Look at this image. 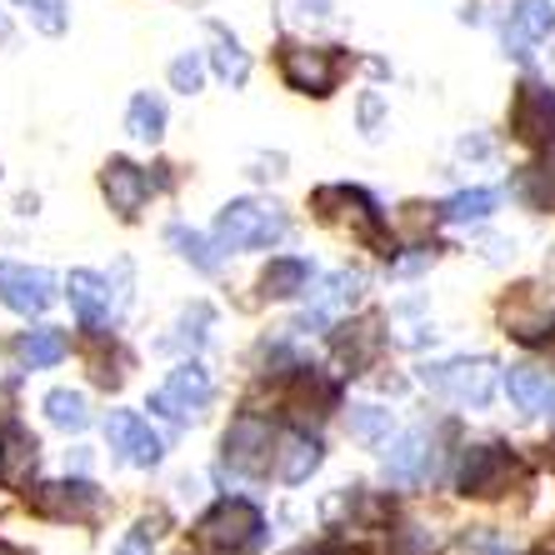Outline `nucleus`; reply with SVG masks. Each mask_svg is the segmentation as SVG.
Masks as SVG:
<instances>
[{
	"label": "nucleus",
	"mask_w": 555,
	"mask_h": 555,
	"mask_svg": "<svg viewBox=\"0 0 555 555\" xmlns=\"http://www.w3.org/2000/svg\"><path fill=\"white\" fill-rule=\"evenodd\" d=\"M310 206H315L321 220L346 225L356 241L375 246V256H390V250H396V241L380 231V210H375V201L365 191H356V185H321V191L310 195Z\"/></svg>",
	"instance_id": "1"
},
{
	"label": "nucleus",
	"mask_w": 555,
	"mask_h": 555,
	"mask_svg": "<svg viewBox=\"0 0 555 555\" xmlns=\"http://www.w3.org/2000/svg\"><path fill=\"white\" fill-rule=\"evenodd\" d=\"M291 220L275 201H231V206L216 216V241L225 250H260L285 241Z\"/></svg>",
	"instance_id": "2"
},
{
	"label": "nucleus",
	"mask_w": 555,
	"mask_h": 555,
	"mask_svg": "<svg viewBox=\"0 0 555 555\" xmlns=\"http://www.w3.org/2000/svg\"><path fill=\"white\" fill-rule=\"evenodd\" d=\"M195 535L220 555H250L266 541V516H260L250 501H216L206 516H201Z\"/></svg>",
	"instance_id": "3"
},
{
	"label": "nucleus",
	"mask_w": 555,
	"mask_h": 555,
	"mask_svg": "<svg viewBox=\"0 0 555 555\" xmlns=\"http://www.w3.org/2000/svg\"><path fill=\"white\" fill-rule=\"evenodd\" d=\"M275 65H281V76L291 91L300 95H331L340 80V51L336 46H296V40H285L281 55H275Z\"/></svg>",
	"instance_id": "4"
},
{
	"label": "nucleus",
	"mask_w": 555,
	"mask_h": 555,
	"mask_svg": "<svg viewBox=\"0 0 555 555\" xmlns=\"http://www.w3.org/2000/svg\"><path fill=\"white\" fill-rule=\"evenodd\" d=\"M210 396H216L210 375L195 361H185V365H176L166 386L151 396V411L166 415V421H176V426H191V421H201V415L210 411Z\"/></svg>",
	"instance_id": "5"
},
{
	"label": "nucleus",
	"mask_w": 555,
	"mask_h": 555,
	"mask_svg": "<svg viewBox=\"0 0 555 555\" xmlns=\"http://www.w3.org/2000/svg\"><path fill=\"white\" fill-rule=\"evenodd\" d=\"M421 380H426L430 390H440V396H451V401L461 405H486L495 396V365L486 361V356H461V361H440V365H426L421 371Z\"/></svg>",
	"instance_id": "6"
},
{
	"label": "nucleus",
	"mask_w": 555,
	"mask_h": 555,
	"mask_svg": "<svg viewBox=\"0 0 555 555\" xmlns=\"http://www.w3.org/2000/svg\"><path fill=\"white\" fill-rule=\"evenodd\" d=\"M501 321H505V331L516 340H526V346L545 340L555 331V291L551 285H516V291L501 300Z\"/></svg>",
	"instance_id": "7"
},
{
	"label": "nucleus",
	"mask_w": 555,
	"mask_h": 555,
	"mask_svg": "<svg viewBox=\"0 0 555 555\" xmlns=\"http://www.w3.org/2000/svg\"><path fill=\"white\" fill-rule=\"evenodd\" d=\"M30 511L46 520H95L101 516V491L91 480H51V486H30Z\"/></svg>",
	"instance_id": "8"
},
{
	"label": "nucleus",
	"mask_w": 555,
	"mask_h": 555,
	"mask_svg": "<svg viewBox=\"0 0 555 555\" xmlns=\"http://www.w3.org/2000/svg\"><path fill=\"white\" fill-rule=\"evenodd\" d=\"M105 440H111V451H116L120 461L141 465V470L160 465V455H166L160 436H155V430L145 426L135 411H111V415H105Z\"/></svg>",
	"instance_id": "9"
},
{
	"label": "nucleus",
	"mask_w": 555,
	"mask_h": 555,
	"mask_svg": "<svg viewBox=\"0 0 555 555\" xmlns=\"http://www.w3.org/2000/svg\"><path fill=\"white\" fill-rule=\"evenodd\" d=\"M511 130L526 145H545L555 135V91L541 80H526L511 101Z\"/></svg>",
	"instance_id": "10"
},
{
	"label": "nucleus",
	"mask_w": 555,
	"mask_h": 555,
	"mask_svg": "<svg viewBox=\"0 0 555 555\" xmlns=\"http://www.w3.org/2000/svg\"><path fill=\"white\" fill-rule=\"evenodd\" d=\"M516 476V461L501 446H470L461 455V470H455V486L465 495H501L505 480Z\"/></svg>",
	"instance_id": "11"
},
{
	"label": "nucleus",
	"mask_w": 555,
	"mask_h": 555,
	"mask_svg": "<svg viewBox=\"0 0 555 555\" xmlns=\"http://www.w3.org/2000/svg\"><path fill=\"white\" fill-rule=\"evenodd\" d=\"M55 300V275L40 266H0V306L15 315H40Z\"/></svg>",
	"instance_id": "12"
},
{
	"label": "nucleus",
	"mask_w": 555,
	"mask_h": 555,
	"mask_svg": "<svg viewBox=\"0 0 555 555\" xmlns=\"http://www.w3.org/2000/svg\"><path fill=\"white\" fill-rule=\"evenodd\" d=\"M271 446H275V430L256 415H241L231 430H225V465L235 470H246V476H260V470H271Z\"/></svg>",
	"instance_id": "13"
},
{
	"label": "nucleus",
	"mask_w": 555,
	"mask_h": 555,
	"mask_svg": "<svg viewBox=\"0 0 555 555\" xmlns=\"http://www.w3.org/2000/svg\"><path fill=\"white\" fill-rule=\"evenodd\" d=\"M36 461H40V446L15 415L0 421V486L5 491H26L30 476H36Z\"/></svg>",
	"instance_id": "14"
},
{
	"label": "nucleus",
	"mask_w": 555,
	"mask_h": 555,
	"mask_svg": "<svg viewBox=\"0 0 555 555\" xmlns=\"http://www.w3.org/2000/svg\"><path fill=\"white\" fill-rule=\"evenodd\" d=\"M101 191L120 220H135L145 206V195H151V181H145V170L135 166V160H120L116 155V160H105V170H101Z\"/></svg>",
	"instance_id": "15"
},
{
	"label": "nucleus",
	"mask_w": 555,
	"mask_h": 555,
	"mask_svg": "<svg viewBox=\"0 0 555 555\" xmlns=\"http://www.w3.org/2000/svg\"><path fill=\"white\" fill-rule=\"evenodd\" d=\"M555 30V5L551 0H516V11L505 21V51L526 61L530 46H541L545 36Z\"/></svg>",
	"instance_id": "16"
},
{
	"label": "nucleus",
	"mask_w": 555,
	"mask_h": 555,
	"mask_svg": "<svg viewBox=\"0 0 555 555\" xmlns=\"http://www.w3.org/2000/svg\"><path fill=\"white\" fill-rule=\"evenodd\" d=\"M336 396H340L336 380H325L321 371H300L291 380V390H285V411L306 426V421H321L325 411H336Z\"/></svg>",
	"instance_id": "17"
},
{
	"label": "nucleus",
	"mask_w": 555,
	"mask_h": 555,
	"mask_svg": "<svg viewBox=\"0 0 555 555\" xmlns=\"http://www.w3.org/2000/svg\"><path fill=\"white\" fill-rule=\"evenodd\" d=\"M65 296H70V310L80 315V325H86V331H95V325L111 321V285H105L95 271H70Z\"/></svg>",
	"instance_id": "18"
},
{
	"label": "nucleus",
	"mask_w": 555,
	"mask_h": 555,
	"mask_svg": "<svg viewBox=\"0 0 555 555\" xmlns=\"http://www.w3.org/2000/svg\"><path fill=\"white\" fill-rule=\"evenodd\" d=\"M65 356H70V340H65V331H55V325H36V331H21V336H15V361L26 365V371H51Z\"/></svg>",
	"instance_id": "19"
},
{
	"label": "nucleus",
	"mask_w": 555,
	"mask_h": 555,
	"mask_svg": "<svg viewBox=\"0 0 555 555\" xmlns=\"http://www.w3.org/2000/svg\"><path fill=\"white\" fill-rule=\"evenodd\" d=\"M386 476L396 480V486H421V480L430 476V440L421 436V430L401 436L386 451Z\"/></svg>",
	"instance_id": "20"
},
{
	"label": "nucleus",
	"mask_w": 555,
	"mask_h": 555,
	"mask_svg": "<svg viewBox=\"0 0 555 555\" xmlns=\"http://www.w3.org/2000/svg\"><path fill=\"white\" fill-rule=\"evenodd\" d=\"M505 390H511V401L520 405L526 415H545V401H551V375L535 371V365H511L505 371Z\"/></svg>",
	"instance_id": "21"
},
{
	"label": "nucleus",
	"mask_w": 555,
	"mask_h": 555,
	"mask_svg": "<svg viewBox=\"0 0 555 555\" xmlns=\"http://www.w3.org/2000/svg\"><path fill=\"white\" fill-rule=\"evenodd\" d=\"M336 350L340 361L350 365V375L365 371V365L375 361V350H380V321H361V325H346L336 336Z\"/></svg>",
	"instance_id": "22"
},
{
	"label": "nucleus",
	"mask_w": 555,
	"mask_h": 555,
	"mask_svg": "<svg viewBox=\"0 0 555 555\" xmlns=\"http://www.w3.org/2000/svg\"><path fill=\"white\" fill-rule=\"evenodd\" d=\"M210 40H216V51H210V65H216V76L225 80V86H246L250 55L241 51V40H235L225 26H210Z\"/></svg>",
	"instance_id": "23"
},
{
	"label": "nucleus",
	"mask_w": 555,
	"mask_h": 555,
	"mask_svg": "<svg viewBox=\"0 0 555 555\" xmlns=\"http://www.w3.org/2000/svg\"><path fill=\"white\" fill-rule=\"evenodd\" d=\"M306 281H310V266H306V260L281 256V260H271V266H266V275H260V291H266L271 300H291V296H300V291H306Z\"/></svg>",
	"instance_id": "24"
},
{
	"label": "nucleus",
	"mask_w": 555,
	"mask_h": 555,
	"mask_svg": "<svg viewBox=\"0 0 555 555\" xmlns=\"http://www.w3.org/2000/svg\"><path fill=\"white\" fill-rule=\"evenodd\" d=\"M166 241H170V246H176V250H181V260H185V266H195V271H201V275H216L220 266H225V260H220V250L210 246V241H206V235H201V231H185V225H170V231H166Z\"/></svg>",
	"instance_id": "25"
},
{
	"label": "nucleus",
	"mask_w": 555,
	"mask_h": 555,
	"mask_svg": "<svg viewBox=\"0 0 555 555\" xmlns=\"http://www.w3.org/2000/svg\"><path fill=\"white\" fill-rule=\"evenodd\" d=\"M321 465V440L315 436H291L281 446V480L285 486H300V480H310V470Z\"/></svg>",
	"instance_id": "26"
},
{
	"label": "nucleus",
	"mask_w": 555,
	"mask_h": 555,
	"mask_svg": "<svg viewBox=\"0 0 555 555\" xmlns=\"http://www.w3.org/2000/svg\"><path fill=\"white\" fill-rule=\"evenodd\" d=\"M126 130L135 135V141H160V135H166V101L151 95V91H141L126 111Z\"/></svg>",
	"instance_id": "27"
},
{
	"label": "nucleus",
	"mask_w": 555,
	"mask_h": 555,
	"mask_svg": "<svg viewBox=\"0 0 555 555\" xmlns=\"http://www.w3.org/2000/svg\"><path fill=\"white\" fill-rule=\"evenodd\" d=\"M46 421L55 430H86L91 426V405H86L80 390H51L46 396Z\"/></svg>",
	"instance_id": "28"
},
{
	"label": "nucleus",
	"mask_w": 555,
	"mask_h": 555,
	"mask_svg": "<svg viewBox=\"0 0 555 555\" xmlns=\"http://www.w3.org/2000/svg\"><path fill=\"white\" fill-rule=\"evenodd\" d=\"M520 195H526L535 210H555V151L545 155L541 166H530L520 176Z\"/></svg>",
	"instance_id": "29"
},
{
	"label": "nucleus",
	"mask_w": 555,
	"mask_h": 555,
	"mask_svg": "<svg viewBox=\"0 0 555 555\" xmlns=\"http://www.w3.org/2000/svg\"><path fill=\"white\" fill-rule=\"evenodd\" d=\"M495 206H501V195L495 191H461V195H451V201L440 206V216L455 220V225H465V220H486Z\"/></svg>",
	"instance_id": "30"
},
{
	"label": "nucleus",
	"mask_w": 555,
	"mask_h": 555,
	"mask_svg": "<svg viewBox=\"0 0 555 555\" xmlns=\"http://www.w3.org/2000/svg\"><path fill=\"white\" fill-rule=\"evenodd\" d=\"M390 411H380V405H350V436L365 440V446H380V440H390Z\"/></svg>",
	"instance_id": "31"
},
{
	"label": "nucleus",
	"mask_w": 555,
	"mask_h": 555,
	"mask_svg": "<svg viewBox=\"0 0 555 555\" xmlns=\"http://www.w3.org/2000/svg\"><path fill=\"white\" fill-rule=\"evenodd\" d=\"M281 21L285 26H321L331 21V0H281Z\"/></svg>",
	"instance_id": "32"
},
{
	"label": "nucleus",
	"mask_w": 555,
	"mask_h": 555,
	"mask_svg": "<svg viewBox=\"0 0 555 555\" xmlns=\"http://www.w3.org/2000/svg\"><path fill=\"white\" fill-rule=\"evenodd\" d=\"M201 80H206V61H201L195 51H185V55H176V61H170V86H176V91L195 95V91H201Z\"/></svg>",
	"instance_id": "33"
},
{
	"label": "nucleus",
	"mask_w": 555,
	"mask_h": 555,
	"mask_svg": "<svg viewBox=\"0 0 555 555\" xmlns=\"http://www.w3.org/2000/svg\"><path fill=\"white\" fill-rule=\"evenodd\" d=\"M30 15V26L40 30V36H61L65 30V5L61 0H21Z\"/></svg>",
	"instance_id": "34"
},
{
	"label": "nucleus",
	"mask_w": 555,
	"mask_h": 555,
	"mask_svg": "<svg viewBox=\"0 0 555 555\" xmlns=\"http://www.w3.org/2000/svg\"><path fill=\"white\" fill-rule=\"evenodd\" d=\"M396 551L401 555H430L436 551V535L426 526H401L396 530Z\"/></svg>",
	"instance_id": "35"
},
{
	"label": "nucleus",
	"mask_w": 555,
	"mask_h": 555,
	"mask_svg": "<svg viewBox=\"0 0 555 555\" xmlns=\"http://www.w3.org/2000/svg\"><path fill=\"white\" fill-rule=\"evenodd\" d=\"M361 130L371 135V141L380 135V130H386V101H380L375 91H365V95H361Z\"/></svg>",
	"instance_id": "36"
},
{
	"label": "nucleus",
	"mask_w": 555,
	"mask_h": 555,
	"mask_svg": "<svg viewBox=\"0 0 555 555\" xmlns=\"http://www.w3.org/2000/svg\"><path fill=\"white\" fill-rule=\"evenodd\" d=\"M116 555H151V535H145V530H135V535H126Z\"/></svg>",
	"instance_id": "37"
},
{
	"label": "nucleus",
	"mask_w": 555,
	"mask_h": 555,
	"mask_svg": "<svg viewBox=\"0 0 555 555\" xmlns=\"http://www.w3.org/2000/svg\"><path fill=\"white\" fill-rule=\"evenodd\" d=\"M461 155H476V160H486V155H491V141H486V135H465Z\"/></svg>",
	"instance_id": "38"
},
{
	"label": "nucleus",
	"mask_w": 555,
	"mask_h": 555,
	"mask_svg": "<svg viewBox=\"0 0 555 555\" xmlns=\"http://www.w3.org/2000/svg\"><path fill=\"white\" fill-rule=\"evenodd\" d=\"M0 46H11V15H5V5H0Z\"/></svg>",
	"instance_id": "39"
},
{
	"label": "nucleus",
	"mask_w": 555,
	"mask_h": 555,
	"mask_svg": "<svg viewBox=\"0 0 555 555\" xmlns=\"http://www.w3.org/2000/svg\"><path fill=\"white\" fill-rule=\"evenodd\" d=\"M0 555H26L21 545H11V541H0Z\"/></svg>",
	"instance_id": "40"
},
{
	"label": "nucleus",
	"mask_w": 555,
	"mask_h": 555,
	"mask_svg": "<svg viewBox=\"0 0 555 555\" xmlns=\"http://www.w3.org/2000/svg\"><path fill=\"white\" fill-rule=\"evenodd\" d=\"M336 555H350V551H336Z\"/></svg>",
	"instance_id": "41"
}]
</instances>
